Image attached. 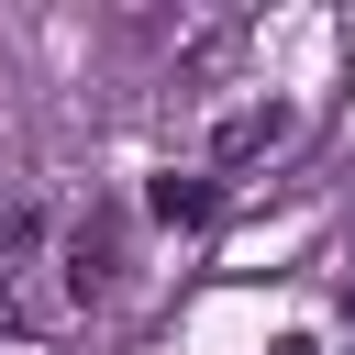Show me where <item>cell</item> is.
Wrapping results in <instances>:
<instances>
[{"label": "cell", "instance_id": "6da1fadb", "mask_svg": "<svg viewBox=\"0 0 355 355\" xmlns=\"http://www.w3.org/2000/svg\"><path fill=\"white\" fill-rule=\"evenodd\" d=\"M55 266H67V277H55L67 300H111V277H122V233H111V222H78Z\"/></svg>", "mask_w": 355, "mask_h": 355}, {"label": "cell", "instance_id": "7a4b0ae2", "mask_svg": "<svg viewBox=\"0 0 355 355\" xmlns=\"http://www.w3.org/2000/svg\"><path fill=\"white\" fill-rule=\"evenodd\" d=\"M266 144H288V100H255V111H233V122L211 133V178H222V166H244V155H266Z\"/></svg>", "mask_w": 355, "mask_h": 355}, {"label": "cell", "instance_id": "3957f363", "mask_svg": "<svg viewBox=\"0 0 355 355\" xmlns=\"http://www.w3.org/2000/svg\"><path fill=\"white\" fill-rule=\"evenodd\" d=\"M144 211H155V222H211V211H222V178H211V166L155 178V200H144Z\"/></svg>", "mask_w": 355, "mask_h": 355}, {"label": "cell", "instance_id": "277c9868", "mask_svg": "<svg viewBox=\"0 0 355 355\" xmlns=\"http://www.w3.org/2000/svg\"><path fill=\"white\" fill-rule=\"evenodd\" d=\"M277 355H322V333H277Z\"/></svg>", "mask_w": 355, "mask_h": 355}]
</instances>
